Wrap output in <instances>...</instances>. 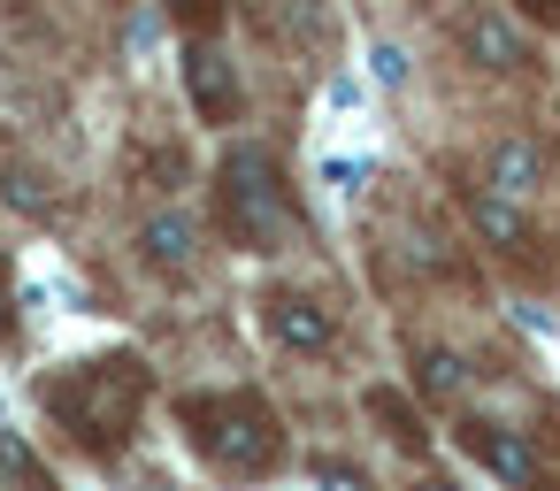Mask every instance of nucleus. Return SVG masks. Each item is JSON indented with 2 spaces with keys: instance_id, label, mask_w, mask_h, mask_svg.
<instances>
[{
  "instance_id": "obj_1",
  "label": "nucleus",
  "mask_w": 560,
  "mask_h": 491,
  "mask_svg": "<svg viewBox=\"0 0 560 491\" xmlns=\"http://www.w3.org/2000/svg\"><path fill=\"white\" fill-rule=\"evenodd\" d=\"M39 399H47V414H55L85 453H116V445L139 430V407H147V361H139V353L78 361L70 376H47Z\"/></svg>"
},
{
  "instance_id": "obj_2",
  "label": "nucleus",
  "mask_w": 560,
  "mask_h": 491,
  "mask_svg": "<svg viewBox=\"0 0 560 491\" xmlns=\"http://www.w3.org/2000/svg\"><path fill=\"white\" fill-rule=\"evenodd\" d=\"M177 430L223 476H269L284 460V422H277V407L261 391H185L177 399Z\"/></svg>"
},
{
  "instance_id": "obj_3",
  "label": "nucleus",
  "mask_w": 560,
  "mask_h": 491,
  "mask_svg": "<svg viewBox=\"0 0 560 491\" xmlns=\"http://www.w3.org/2000/svg\"><path fill=\"white\" fill-rule=\"evenodd\" d=\"M223 231L254 254H277L292 238V185L269 147H246L223 162Z\"/></svg>"
},
{
  "instance_id": "obj_4",
  "label": "nucleus",
  "mask_w": 560,
  "mask_h": 491,
  "mask_svg": "<svg viewBox=\"0 0 560 491\" xmlns=\"http://www.w3.org/2000/svg\"><path fill=\"white\" fill-rule=\"evenodd\" d=\"M261 323H269V338L292 346V353H330V346H338V315H330L315 292H269V300H261Z\"/></svg>"
},
{
  "instance_id": "obj_5",
  "label": "nucleus",
  "mask_w": 560,
  "mask_h": 491,
  "mask_svg": "<svg viewBox=\"0 0 560 491\" xmlns=\"http://www.w3.org/2000/svg\"><path fill=\"white\" fill-rule=\"evenodd\" d=\"M460 445H468V460H483L499 483H529L537 476V453H529V437L522 430H506V422H460Z\"/></svg>"
},
{
  "instance_id": "obj_6",
  "label": "nucleus",
  "mask_w": 560,
  "mask_h": 491,
  "mask_svg": "<svg viewBox=\"0 0 560 491\" xmlns=\"http://www.w3.org/2000/svg\"><path fill=\"white\" fill-rule=\"evenodd\" d=\"M185 93H192V116L200 124H231L238 116V70L215 47H192L185 55Z\"/></svg>"
},
{
  "instance_id": "obj_7",
  "label": "nucleus",
  "mask_w": 560,
  "mask_h": 491,
  "mask_svg": "<svg viewBox=\"0 0 560 491\" xmlns=\"http://www.w3.org/2000/svg\"><path fill=\"white\" fill-rule=\"evenodd\" d=\"M460 47H468L476 70H522V62H529L522 32H514L506 16H491V9H468V16H460Z\"/></svg>"
},
{
  "instance_id": "obj_8",
  "label": "nucleus",
  "mask_w": 560,
  "mask_h": 491,
  "mask_svg": "<svg viewBox=\"0 0 560 491\" xmlns=\"http://www.w3.org/2000/svg\"><path fill=\"white\" fill-rule=\"evenodd\" d=\"M483 177H491V192H499V200H529V192L545 185V162H537V147H529V139H499V147L483 154Z\"/></svg>"
},
{
  "instance_id": "obj_9",
  "label": "nucleus",
  "mask_w": 560,
  "mask_h": 491,
  "mask_svg": "<svg viewBox=\"0 0 560 491\" xmlns=\"http://www.w3.org/2000/svg\"><path fill=\"white\" fill-rule=\"evenodd\" d=\"M192 223L177 215V208H162V215H147V231H139V254H147V269H162V277H185L192 269Z\"/></svg>"
},
{
  "instance_id": "obj_10",
  "label": "nucleus",
  "mask_w": 560,
  "mask_h": 491,
  "mask_svg": "<svg viewBox=\"0 0 560 491\" xmlns=\"http://www.w3.org/2000/svg\"><path fill=\"white\" fill-rule=\"evenodd\" d=\"M468 384H476V376H468V361H460L453 346H422V353H415V391H422L430 407H453Z\"/></svg>"
},
{
  "instance_id": "obj_11",
  "label": "nucleus",
  "mask_w": 560,
  "mask_h": 491,
  "mask_svg": "<svg viewBox=\"0 0 560 491\" xmlns=\"http://www.w3.org/2000/svg\"><path fill=\"white\" fill-rule=\"evenodd\" d=\"M468 215H476V231H483L491 246H506V254H522V246H529V223H522V208H514V200H499V192H468Z\"/></svg>"
},
{
  "instance_id": "obj_12",
  "label": "nucleus",
  "mask_w": 560,
  "mask_h": 491,
  "mask_svg": "<svg viewBox=\"0 0 560 491\" xmlns=\"http://www.w3.org/2000/svg\"><path fill=\"white\" fill-rule=\"evenodd\" d=\"M369 414L384 422V437H392L399 453H422V445H430V430H422V414H415V407H407V399H399L392 384H376V391H369Z\"/></svg>"
},
{
  "instance_id": "obj_13",
  "label": "nucleus",
  "mask_w": 560,
  "mask_h": 491,
  "mask_svg": "<svg viewBox=\"0 0 560 491\" xmlns=\"http://www.w3.org/2000/svg\"><path fill=\"white\" fill-rule=\"evenodd\" d=\"M170 16L200 39V32H215V24H223V0H170Z\"/></svg>"
},
{
  "instance_id": "obj_14",
  "label": "nucleus",
  "mask_w": 560,
  "mask_h": 491,
  "mask_svg": "<svg viewBox=\"0 0 560 491\" xmlns=\"http://www.w3.org/2000/svg\"><path fill=\"white\" fill-rule=\"evenodd\" d=\"M9 200H16L24 215H47V208H55V192H39V177H32V169H9Z\"/></svg>"
},
{
  "instance_id": "obj_15",
  "label": "nucleus",
  "mask_w": 560,
  "mask_h": 491,
  "mask_svg": "<svg viewBox=\"0 0 560 491\" xmlns=\"http://www.w3.org/2000/svg\"><path fill=\"white\" fill-rule=\"evenodd\" d=\"M315 483H323V491H369V476H361L353 460H315Z\"/></svg>"
},
{
  "instance_id": "obj_16",
  "label": "nucleus",
  "mask_w": 560,
  "mask_h": 491,
  "mask_svg": "<svg viewBox=\"0 0 560 491\" xmlns=\"http://www.w3.org/2000/svg\"><path fill=\"white\" fill-rule=\"evenodd\" d=\"M514 9H522L529 24H545V32H560V0H514Z\"/></svg>"
},
{
  "instance_id": "obj_17",
  "label": "nucleus",
  "mask_w": 560,
  "mask_h": 491,
  "mask_svg": "<svg viewBox=\"0 0 560 491\" xmlns=\"http://www.w3.org/2000/svg\"><path fill=\"white\" fill-rule=\"evenodd\" d=\"M9 330H16V307H9V261H0V346H9Z\"/></svg>"
},
{
  "instance_id": "obj_18",
  "label": "nucleus",
  "mask_w": 560,
  "mask_h": 491,
  "mask_svg": "<svg viewBox=\"0 0 560 491\" xmlns=\"http://www.w3.org/2000/svg\"><path fill=\"white\" fill-rule=\"evenodd\" d=\"M522 491H560V483H552V476H529V483H522Z\"/></svg>"
},
{
  "instance_id": "obj_19",
  "label": "nucleus",
  "mask_w": 560,
  "mask_h": 491,
  "mask_svg": "<svg viewBox=\"0 0 560 491\" xmlns=\"http://www.w3.org/2000/svg\"><path fill=\"white\" fill-rule=\"evenodd\" d=\"M415 491H453V483H445V476H422V483H415Z\"/></svg>"
}]
</instances>
